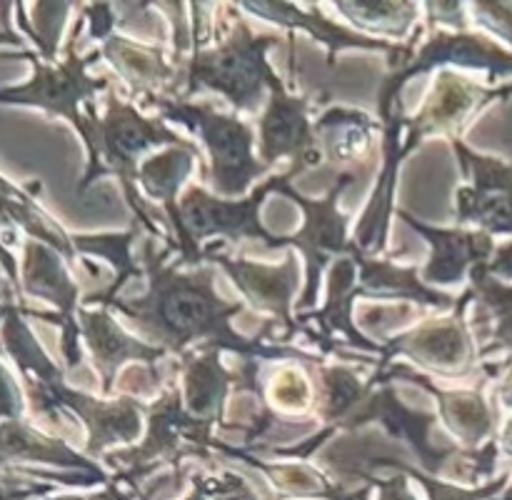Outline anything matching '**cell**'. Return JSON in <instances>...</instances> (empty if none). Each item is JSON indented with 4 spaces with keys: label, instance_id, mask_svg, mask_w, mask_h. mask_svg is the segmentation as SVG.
<instances>
[{
    "label": "cell",
    "instance_id": "cell-1",
    "mask_svg": "<svg viewBox=\"0 0 512 500\" xmlns=\"http://www.w3.org/2000/svg\"><path fill=\"white\" fill-rule=\"evenodd\" d=\"M140 268L148 278V290L135 298L118 295L103 308L123 315L140 338L168 350L170 358L178 360L195 350H220L240 360H295L310 370L325 363L323 355L270 343L280 338V325L270 318L260 333H238L233 318L243 313L245 303L220 298L215 290V265L185 268L173 245L165 243L158 250L155 238L140 235Z\"/></svg>",
    "mask_w": 512,
    "mask_h": 500
},
{
    "label": "cell",
    "instance_id": "cell-2",
    "mask_svg": "<svg viewBox=\"0 0 512 500\" xmlns=\"http://www.w3.org/2000/svg\"><path fill=\"white\" fill-rule=\"evenodd\" d=\"M193 53L180 63L178 95L190 100L203 90L223 95L233 113L255 115L265 108L270 88L280 80L268 60V50L283 38L255 33L243 10L233 3L190 5Z\"/></svg>",
    "mask_w": 512,
    "mask_h": 500
},
{
    "label": "cell",
    "instance_id": "cell-3",
    "mask_svg": "<svg viewBox=\"0 0 512 500\" xmlns=\"http://www.w3.org/2000/svg\"><path fill=\"white\" fill-rule=\"evenodd\" d=\"M3 340L8 353L18 363L20 373H23L35 415L48 418L55 428H63V420L68 415L83 420L85 433H88L85 455L90 460L98 463L110 450L125 448V445H133L135 440H140L148 403L125 398V395L93 398L88 393H80L78 388H70L58 365L45 355L38 340L33 338L15 305L5 318Z\"/></svg>",
    "mask_w": 512,
    "mask_h": 500
},
{
    "label": "cell",
    "instance_id": "cell-4",
    "mask_svg": "<svg viewBox=\"0 0 512 500\" xmlns=\"http://www.w3.org/2000/svg\"><path fill=\"white\" fill-rule=\"evenodd\" d=\"M85 118H88V130L83 135L85 150H88V168H85L83 180L78 185V193H85L95 180H103L105 175L118 178L123 188L125 203L133 213V228L148 238H163L165 243L173 245L175 240L155 223L150 205L140 195L138 168L143 163V155L153 148H170V145H188L190 140L180 138L163 118H148L140 113L130 100L118 98V93L110 90L108 108L100 118L95 103L83 105Z\"/></svg>",
    "mask_w": 512,
    "mask_h": 500
},
{
    "label": "cell",
    "instance_id": "cell-5",
    "mask_svg": "<svg viewBox=\"0 0 512 500\" xmlns=\"http://www.w3.org/2000/svg\"><path fill=\"white\" fill-rule=\"evenodd\" d=\"M145 425L148 428L140 443L115 448L103 455L105 465L113 470L110 483L128 488V493L120 490L125 498L140 493V483H145L165 465L173 473H188V460H205V463L220 460L215 450L218 428L188 413L178 378H175V365L165 388L145 408Z\"/></svg>",
    "mask_w": 512,
    "mask_h": 500
},
{
    "label": "cell",
    "instance_id": "cell-6",
    "mask_svg": "<svg viewBox=\"0 0 512 500\" xmlns=\"http://www.w3.org/2000/svg\"><path fill=\"white\" fill-rule=\"evenodd\" d=\"M140 105L158 110L165 123L183 125L190 133L198 135L210 158V193H215L218 198H248L250 190L255 188V180L273 170L255 153V145H258L255 123L240 118L238 113H223L210 103L163 98V95Z\"/></svg>",
    "mask_w": 512,
    "mask_h": 500
},
{
    "label": "cell",
    "instance_id": "cell-7",
    "mask_svg": "<svg viewBox=\"0 0 512 500\" xmlns=\"http://www.w3.org/2000/svg\"><path fill=\"white\" fill-rule=\"evenodd\" d=\"M443 68L480 70L490 80L512 83V50L493 35L468 30H425L418 25L408 43H400L390 55V70L378 88V120L383 123L395 105L403 103V88L415 75L438 73Z\"/></svg>",
    "mask_w": 512,
    "mask_h": 500
},
{
    "label": "cell",
    "instance_id": "cell-8",
    "mask_svg": "<svg viewBox=\"0 0 512 500\" xmlns=\"http://www.w3.org/2000/svg\"><path fill=\"white\" fill-rule=\"evenodd\" d=\"M358 170H340L335 175V183L330 185L328 195L323 200H310L293 185H283L280 195L293 200L303 208V225L295 233L280 238V250L293 248L303 255L305 260V288L298 298V313H308L318 303L320 285H323L325 273L335 260L345 255L358 253V243L350 238V218L340 210V198L345 190L358 180Z\"/></svg>",
    "mask_w": 512,
    "mask_h": 500
},
{
    "label": "cell",
    "instance_id": "cell-9",
    "mask_svg": "<svg viewBox=\"0 0 512 500\" xmlns=\"http://www.w3.org/2000/svg\"><path fill=\"white\" fill-rule=\"evenodd\" d=\"M438 423V413L410 408L390 380H378L370 375L368 393L350 413V418L340 425V433H358L368 425H375L390 440L403 445L418 460V468L425 475L440 478L448 465L463 453V448L450 438H435Z\"/></svg>",
    "mask_w": 512,
    "mask_h": 500
},
{
    "label": "cell",
    "instance_id": "cell-10",
    "mask_svg": "<svg viewBox=\"0 0 512 500\" xmlns=\"http://www.w3.org/2000/svg\"><path fill=\"white\" fill-rule=\"evenodd\" d=\"M83 25L85 18L80 15L78 23L73 25V33H70L65 58L58 65L35 58L33 80L18 85V88L0 90V103L35 105V108H43L45 113L60 115V118L70 120L83 138L85 130H88V118H85V113H80V105L95 103V95L100 90H110V80L105 75H98V78L88 75L90 65L103 58L100 48L90 50L88 55L75 53V43L83 33Z\"/></svg>",
    "mask_w": 512,
    "mask_h": 500
},
{
    "label": "cell",
    "instance_id": "cell-11",
    "mask_svg": "<svg viewBox=\"0 0 512 500\" xmlns=\"http://www.w3.org/2000/svg\"><path fill=\"white\" fill-rule=\"evenodd\" d=\"M295 175L290 170L278 175H270L263 183L255 185L250 190L248 198L228 200L218 198L215 193L205 190L203 185H188L180 195V218H183L188 238L193 240L198 248L203 243L215 240H230V243H240V240H258L263 248L280 250V238L283 235L270 233L260 220V208H263L265 198L270 193H280L283 185H288Z\"/></svg>",
    "mask_w": 512,
    "mask_h": 500
},
{
    "label": "cell",
    "instance_id": "cell-12",
    "mask_svg": "<svg viewBox=\"0 0 512 500\" xmlns=\"http://www.w3.org/2000/svg\"><path fill=\"white\" fill-rule=\"evenodd\" d=\"M473 305V293L465 285L458 295L453 313L443 318H423L413 328L393 335L383 343V363H395L398 355L413 360L415 368L430 370L443 378H465L478 373V340L468 320V308Z\"/></svg>",
    "mask_w": 512,
    "mask_h": 500
},
{
    "label": "cell",
    "instance_id": "cell-13",
    "mask_svg": "<svg viewBox=\"0 0 512 500\" xmlns=\"http://www.w3.org/2000/svg\"><path fill=\"white\" fill-rule=\"evenodd\" d=\"M205 263L223 268L230 275L235 288L240 290L245 300L253 305L258 313H268L270 320L280 325V343L288 345L295 335L303 333V325L298 323L295 310V295L300 288L298 258L293 253L285 255L280 265L260 263V260L235 258L223 240H210L203 245Z\"/></svg>",
    "mask_w": 512,
    "mask_h": 500
},
{
    "label": "cell",
    "instance_id": "cell-14",
    "mask_svg": "<svg viewBox=\"0 0 512 500\" xmlns=\"http://www.w3.org/2000/svg\"><path fill=\"white\" fill-rule=\"evenodd\" d=\"M465 185L455 190V223L512 238V163L475 153L463 138H450Z\"/></svg>",
    "mask_w": 512,
    "mask_h": 500
},
{
    "label": "cell",
    "instance_id": "cell-15",
    "mask_svg": "<svg viewBox=\"0 0 512 500\" xmlns=\"http://www.w3.org/2000/svg\"><path fill=\"white\" fill-rule=\"evenodd\" d=\"M508 98H512V83L483 85L465 78L453 68L438 70L423 105L405 123L403 145L408 148V153H413L430 135H443L448 140L460 138L465 125L480 108L493 100Z\"/></svg>",
    "mask_w": 512,
    "mask_h": 500
},
{
    "label": "cell",
    "instance_id": "cell-16",
    "mask_svg": "<svg viewBox=\"0 0 512 500\" xmlns=\"http://www.w3.org/2000/svg\"><path fill=\"white\" fill-rule=\"evenodd\" d=\"M258 128V158L268 168L278 160H290V173L298 178L310 168H318L323 160V148L315 133V118H310V98L303 93H290L285 80L270 88Z\"/></svg>",
    "mask_w": 512,
    "mask_h": 500
},
{
    "label": "cell",
    "instance_id": "cell-17",
    "mask_svg": "<svg viewBox=\"0 0 512 500\" xmlns=\"http://www.w3.org/2000/svg\"><path fill=\"white\" fill-rule=\"evenodd\" d=\"M373 375L378 380H390V383L408 380V383L418 385L425 393L433 395L435 403H438L440 423L445 425L450 438H455L460 448H483L485 443L498 438V415H495L490 400L485 398L488 380H483L475 388H443L415 365L383 363V360H378Z\"/></svg>",
    "mask_w": 512,
    "mask_h": 500
},
{
    "label": "cell",
    "instance_id": "cell-18",
    "mask_svg": "<svg viewBox=\"0 0 512 500\" xmlns=\"http://www.w3.org/2000/svg\"><path fill=\"white\" fill-rule=\"evenodd\" d=\"M23 288L35 298L50 300L58 313H33L35 318L58 323L63 330V358L68 370H75L83 363L80 350V328H78V283L68 275L63 265V255L40 240L25 243L23 263Z\"/></svg>",
    "mask_w": 512,
    "mask_h": 500
},
{
    "label": "cell",
    "instance_id": "cell-19",
    "mask_svg": "<svg viewBox=\"0 0 512 500\" xmlns=\"http://www.w3.org/2000/svg\"><path fill=\"white\" fill-rule=\"evenodd\" d=\"M78 328L80 338H83L85 348H88L90 358H93V368L98 370L100 380H103L100 383L103 398H115V383H118V375L123 373V368H128V363L160 365L170 360L168 350L150 345L148 340L128 333L113 318V310L110 308L80 305Z\"/></svg>",
    "mask_w": 512,
    "mask_h": 500
},
{
    "label": "cell",
    "instance_id": "cell-20",
    "mask_svg": "<svg viewBox=\"0 0 512 500\" xmlns=\"http://www.w3.org/2000/svg\"><path fill=\"white\" fill-rule=\"evenodd\" d=\"M395 215L430 245V258L420 270V278L435 290L468 283L470 273L478 265L488 263L498 248L493 235L483 233V230L435 228V225L423 223L403 208L395 210Z\"/></svg>",
    "mask_w": 512,
    "mask_h": 500
},
{
    "label": "cell",
    "instance_id": "cell-21",
    "mask_svg": "<svg viewBox=\"0 0 512 500\" xmlns=\"http://www.w3.org/2000/svg\"><path fill=\"white\" fill-rule=\"evenodd\" d=\"M245 15L263 18L268 23L280 25L285 33H303L320 43L328 53V68H335V60L343 50H370V53L393 55L400 43L390 40L370 38L358 30L340 25L335 20L325 18L323 8L313 3H283V0H258V3H238Z\"/></svg>",
    "mask_w": 512,
    "mask_h": 500
},
{
    "label": "cell",
    "instance_id": "cell-22",
    "mask_svg": "<svg viewBox=\"0 0 512 500\" xmlns=\"http://www.w3.org/2000/svg\"><path fill=\"white\" fill-rule=\"evenodd\" d=\"M195 160H200V150L195 143L188 145H170V148L158 150L155 155L145 158L138 168V185L158 200L163 208V218L168 220L170 228L175 230V253L183 260L185 268L203 265V248L188 238L183 218H180V188L190 173L195 170Z\"/></svg>",
    "mask_w": 512,
    "mask_h": 500
},
{
    "label": "cell",
    "instance_id": "cell-23",
    "mask_svg": "<svg viewBox=\"0 0 512 500\" xmlns=\"http://www.w3.org/2000/svg\"><path fill=\"white\" fill-rule=\"evenodd\" d=\"M100 55L113 65L115 73L128 85L130 98L140 103L150 98H175L178 95L180 68L165 55L160 43L133 40L113 33L100 43Z\"/></svg>",
    "mask_w": 512,
    "mask_h": 500
},
{
    "label": "cell",
    "instance_id": "cell-24",
    "mask_svg": "<svg viewBox=\"0 0 512 500\" xmlns=\"http://www.w3.org/2000/svg\"><path fill=\"white\" fill-rule=\"evenodd\" d=\"M175 378H178L188 413L208 420L220 430V425L225 423L230 395L238 385V370L223 363L220 350H195L178 358Z\"/></svg>",
    "mask_w": 512,
    "mask_h": 500
},
{
    "label": "cell",
    "instance_id": "cell-25",
    "mask_svg": "<svg viewBox=\"0 0 512 500\" xmlns=\"http://www.w3.org/2000/svg\"><path fill=\"white\" fill-rule=\"evenodd\" d=\"M360 280V298H373L378 303H415L420 308H435L440 313H453L458 295L443 293L423 283L415 265H398L385 255H355Z\"/></svg>",
    "mask_w": 512,
    "mask_h": 500
},
{
    "label": "cell",
    "instance_id": "cell-26",
    "mask_svg": "<svg viewBox=\"0 0 512 500\" xmlns=\"http://www.w3.org/2000/svg\"><path fill=\"white\" fill-rule=\"evenodd\" d=\"M483 265H478L468 280L473 293V318L468 320L475 340L480 343V363L498 353H508V358H512V285L485 273Z\"/></svg>",
    "mask_w": 512,
    "mask_h": 500
},
{
    "label": "cell",
    "instance_id": "cell-27",
    "mask_svg": "<svg viewBox=\"0 0 512 500\" xmlns=\"http://www.w3.org/2000/svg\"><path fill=\"white\" fill-rule=\"evenodd\" d=\"M380 130H383L380 120H373L363 110L345 108V105H330L323 113L315 115L320 148L333 163H360L373 148L375 135Z\"/></svg>",
    "mask_w": 512,
    "mask_h": 500
},
{
    "label": "cell",
    "instance_id": "cell-28",
    "mask_svg": "<svg viewBox=\"0 0 512 500\" xmlns=\"http://www.w3.org/2000/svg\"><path fill=\"white\" fill-rule=\"evenodd\" d=\"M330 8L338 10L353 30L370 38H388L390 43H408L418 28L420 5L400 0H338Z\"/></svg>",
    "mask_w": 512,
    "mask_h": 500
},
{
    "label": "cell",
    "instance_id": "cell-29",
    "mask_svg": "<svg viewBox=\"0 0 512 500\" xmlns=\"http://www.w3.org/2000/svg\"><path fill=\"white\" fill-rule=\"evenodd\" d=\"M140 230L130 225V230L125 233H100V235H73L75 253L83 255H95V258H105L115 270V278L110 280V285L100 293L90 295L88 300H83V305H108L110 300L118 298L123 293V288L128 285L130 278H138L143 275L138 260L133 258V245L140 240Z\"/></svg>",
    "mask_w": 512,
    "mask_h": 500
},
{
    "label": "cell",
    "instance_id": "cell-30",
    "mask_svg": "<svg viewBox=\"0 0 512 500\" xmlns=\"http://www.w3.org/2000/svg\"><path fill=\"white\" fill-rule=\"evenodd\" d=\"M265 363V360H263ZM263 363L258 368V383L260 398L275 410V413L293 418V415L305 413L318 400V390H315V380L310 375V368L295 363V360H283L275 365L268 375L263 373Z\"/></svg>",
    "mask_w": 512,
    "mask_h": 500
},
{
    "label": "cell",
    "instance_id": "cell-31",
    "mask_svg": "<svg viewBox=\"0 0 512 500\" xmlns=\"http://www.w3.org/2000/svg\"><path fill=\"white\" fill-rule=\"evenodd\" d=\"M73 10V5H65V3H43V5H35L33 13H35V25H38V30H28L30 35L35 38V43H38L40 53H43V58L48 60V63H53L55 60V50H58V40H60V33H63V25H65V15Z\"/></svg>",
    "mask_w": 512,
    "mask_h": 500
},
{
    "label": "cell",
    "instance_id": "cell-32",
    "mask_svg": "<svg viewBox=\"0 0 512 500\" xmlns=\"http://www.w3.org/2000/svg\"><path fill=\"white\" fill-rule=\"evenodd\" d=\"M470 20L512 50V3H468Z\"/></svg>",
    "mask_w": 512,
    "mask_h": 500
},
{
    "label": "cell",
    "instance_id": "cell-33",
    "mask_svg": "<svg viewBox=\"0 0 512 500\" xmlns=\"http://www.w3.org/2000/svg\"><path fill=\"white\" fill-rule=\"evenodd\" d=\"M80 15H83L85 25H88L90 40H100L103 43L105 38H110L118 30V15H115V5L110 3L80 5Z\"/></svg>",
    "mask_w": 512,
    "mask_h": 500
},
{
    "label": "cell",
    "instance_id": "cell-34",
    "mask_svg": "<svg viewBox=\"0 0 512 500\" xmlns=\"http://www.w3.org/2000/svg\"><path fill=\"white\" fill-rule=\"evenodd\" d=\"M208 480L213 500H258V495L250 488L248 480L235 473V470H223V473L208 475Z\"/></svg>",
    "mask_w": 512,
    "mask_h": 500
},
{
    "label": "cell",
    "instance_id": "cell-35",
    "mask_svg": "<svg viewBox=\"0 0 512 500\" xmlns=\"http://www.w3.org/2000/svg\"><path fill=\"white\" fill-rule=\"evenodd\" d=\"M20 415H23V395L8 370L0 365V418L20 420Z\"/></svg>",
    "mask_w": 512,
    "mask_h": 500
},
{
    "label": "cell",
    "instance_id": "cell-36",
    "mask_svg": "<svg viewBox=\"0 0 512 500\" xmlns=\"http://www.w3.org/2000/svg\"><path fill=\"white\" fill-rule=\"evenodd\" d=\"M368 485L380 490L378 500H415V495L410 493V478L405 473H395L393 478H370Z\"/></svg>",
    "mask_w": 512,
    "mask_h": 500
},
{
    "label": "cell",
    "instance_id": "cell-37",
    "mask_svg": "<svg viewBox=\"0 0 512 500\" xmlns=\"http://www.w3.org/2000/svg\"><path fill=\"white\" fill-rule=\"evenodd\" d=\"M483 270L493 275V278L512 285V240H508V243H500L498 248H495L493 258L483 265Z\"/></svg>",
    "mask_w": 512,
    "mask_h": 500
},
{
    "label": "cell",
    "instance_id": "cell-38",
    "mask_svg": "<svg viewBox=\"0 0 512 500\" xmlns=\"http://www.w3.org/2000/svg\"><path fill=\"white\" fill-rule=\"evenodd\" d=\"M495 400L500 408L512 410V358L500 360V375L495 383Z\"/></svg>",
    "mask_w": 512,
    "mask_h": 500
},
{
    "label": "cell",
    "instance_id": "cell-39",
    "mask_svg": "<svg viewBox=\"0 0 512 500\" xmlns=\"http://www.w3.org/2000/svg\"><path fill=\"white\" fill-rule=\"evenodd\" d=\"M185 500H213V495H210L208 475H205V473H195L193 475V493H190Z\"/></svg>",
    "mask_w": 512,
    "mask_h": 500
},
{
    "label": "cell",
    "instance_id": "cell-40",
    "mask_svg": "<svg viewBox=\"0 0 512 500\" xmlns=\"http://www.w3.org/2000/svg\"><path fill=\"white\" fill-rule=\"evenodd\" d=\"M498 445H500V453L512 460V415L498 428Z\"/></svg>",
    "mask_w": 512,
    "mask_h": 500
},
{
    "label": "cell",
    "instance_id": "cell-41",
    "mask_svg": "<svg viewBox=\"0 0 512 500\" xmlns=\"http://www.w3.org/2000/svg\"><path fill=\"white\" fill-rule=\"evenodd\" d=\"M90 500H118V490H115L113 483H108L98 495H93Z\"/></svg>",
    "mask_w": 512,
    "mask_h": 500
},
{
    "label": "cell",
    "instance_id": "cell-42",
    "mask_svg": "<svg viewBox=\"0 0 512 500\" xmlns=\"http://www.w3.org/2000/svg\"><path fill=\"white\" fill-rule=\"evenodd\" d=\"M0 43H13V45H23V40L18 35L8 33V30H0Z\"/></svg>",
    "mask_w": 512,
    "mask_h": 500
},
{
    "label": "cell",
    "instance_id": "cell-43",
    "mask_svg": "<svg viewBox=\"0 0 512 500\" xmlns=\"http://www.w3.org/2000/svg\"><path fill=\"white\" fill-rule=\"evenodd\" d=\"M493 500H512V478H510V483H508V488L503 490V493L498 495V498H493Z\"/></svg>",
    "mask_w": 512,
    "mask_h": 500
},
{
    "label": "cell",
    "instance_id": "cell-44",
    "mask_svg": "<svg viewBox=\"0 0 512 500\" xmlns=\"http://www.w3.org/2000/svg\"><path fill=\"white\" fill-rule=\"evenodd\" d=\"M10 308H13V305H10V303H0V318H8Z\"/></svg>",
    "mask_w": 512,
    "mask_h": 500
},
{
    "label": "cell",
    "instance_id": "cell-45",
    "mask_svg": "<svg viewBox=\"0 0 512 500\" xmlns=\"http://www.w3.org/2000/svg\"><path fill=\"white\" fill-rule=\"evenodd\" d=\"M50 500H90V498H80V495H58V498H50Z\"/></svg>",
    "mask_w": 512,
    "mask_h": 500
},
{
    "label": "cell",
    "instance_id": "cell-46",
    "mask_svg": "<svg viewBox=\"0 0 512 500\" xmlns=\"http://www.w3.org/2000/svg\"><path fill=\"white\" fill-rule=\"evenodd\" d=\"M30 495H18V498H8V500H28Z\"/></svg>",
    "mask_w": 512,
    "mask_h": 500
}]
</instances>
